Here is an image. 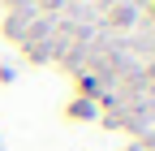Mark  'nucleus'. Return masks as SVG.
Wrapping results in <instances>:
<instances>
[]
</instances>
